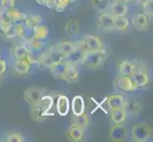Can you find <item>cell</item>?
<instances>
[{
	"label": "cell",
	"instance_id": "e0dca14e",
	"mask_svg": "<svg viewBox=\"0 0 153 142\" xmlns=\"http://www.w3.org/2000/svg\"><path fill=\"white\" fill-rule=\"evenodd\" d=\"M126 98L121 94H113L107 99V105L109 110L122 108L125 106Z\"/></svg>",
	"mask_w": 153,
	"mask_h": 142
},
{
	"label": "cell",
	"instance_id": "f546056e",
	"mask_svg": "<svg viewBox=\"0 0 153 142\" xmlns=\"http://www.w3.org/2000/svg\"><path fill=\"white\" fill-rule=\"evenodd\" d=\"M13 22L10 19L9 15L7 13V10H3L0 9V30L3 33L7 31V29L12 26Z\"/></svg>",
	"mask_w": 153,
	"mask_h": 142
},
{
	"label": "cell",
	"instance_id": "7402d4cb",
	"mask_svg": "<svg viewBox=\"0 0 153 142\" xmlns=\"http://www.w3.org/2000/svg\"><path fill=\"white\" fill-rule=\"evenodd\" d=\"M132 79L135 82V85L140 87H144L149 85V76L147 74V71H143V70H136L134 75L132 76Z\"/></svg>",
	"mask_w": 153,
	"mask_h": 142
},
{
	"label": "cell",
	"instance_id": "60d3db41",
	"mask_svg": "<svg viewBox=\"0 0 153 142\" xmlns=\"http://www.w3.org/2000/svg\"><path fill=\"white\" fill-rule=\"evenodd\" d=\"M116 1H118V2H122V3H125V4H128L130 0H116Z\"/></svg>",
	"mask_w": 153,
	"mask_h": 142
},
{
	"label": "cell",
	"instance_id": "9a60e30c",
	"mask_svg": "<svg viewBox=\"0 0 153 142\" xmlns=\"http://www.w3.org/2000/svg\"><path fill=\"white\" fill-rule=\"evenodd\" d=\"M67 67H68V64L63 60V61L56 63L53 65H51L49 69L51 71V74L52 75V77L58 79V80H64Z\"/></svg>",
	"mask_w": 153,
	"mask_h": 142
},
{
	"label": "cell",
	"instance_id": "6da1fadb",
	"mask_svg": "<svg viewBox=\"0 0 153 142\" xmlns=\"http://www.w3.org/2000/svg\"><path fill=\"white\" fill-rule=\"evenodd\" d=\"M30 106V116L31 119L36 122H41L51 115L50 111L53 107V98L45 94L37 102Z\"/></svg>",
	"mask_w": 153,
	"mask_h": 142
},
{
	"label": "cell",
	"instance_id": "30bf717a",
	"mask_svg": "<svg viewBox=\"0 0 153 142\" xmlns=\"http://www.w3.org/2000/svg\"><path fill=\"white\" fill-rule=\"evenodd\" d=\"M128 10V5L114 0L113 2L109 4L108 13L111 14L113 17H123L126 15Z\"/></svg>",
	"mask_w": 153,
	"mask_h": 142
},
{
	"label": "cell",
	"instance_id": "9c48e42d",
	"mask_svg": "<svg viewBox=\"0 0 153 142\" xmlns=\"http://www.w3.org/2000/svg\"><path fill=\"white\" fill-rule=\"evenodd\" d=\"M116 86H117L120 90L124 92H133L138 89V86L135 85L132 77H124L119 76L115 81Z\"/></svg>",
	"mask_w": 153,
	"mask_h": 142
},
{
	"label": "cell",
	"instance_id": "ac0fdd59",
	"mask_svg": "<svg viewBox=\"0 0 153 142\" xmlns=\"http://www.w3.org/2000/svg\"><path fill=\"white\" fill-rule=\"evenodd\" d=\"M84 133H85V129L80 127L77 125H72L68 129L67 132V138L70 141L72 142H78L81 141L84 138Z\"/></svg>",
	"mask_w": 153,
	"mask_h": 142
},
{
	"label": "cell",
	"instance_id": "f1b7e54d",
	"mask_svg": "<svg viewBox=\"0 0 153 142\" xmlns=\"http://www.w3.org/2000/svg\"><path fill=\"white\" fill-rule=\"evenodd\" d=\"M29 51H30V49L27 45L20 44V45H17L16 46H14V49L13 50V55L15 58V60L25 59L26 56L28 55Z\"/></svg>",
	"mask_w": 153,
	"mask_h": 142
},
{
	"label": "cell",
	"instance_id": "ab89813d",
	"mask_svg": "<svg viewBox=\"0 0 153 142\" xmlns=\"http://www.w3.org/2000/svg\"><path fill=\"white\" fill-rule=\"evenodd\" d=\"M135 1H136V3H138V4L142 5V4H144L145 2H146L147 0H135Z\"/></svg>",
	"mask_w": 153,
	"mask_h": 142
},
{
	"label": "cell",
	"instance_id": "5b68a950",
	"mask_svg": "<svg viewBox=\"0 0 153 142\" xmlns=\"http://www.w3.org/2000/svg\"><path fill=\"white\" fill-rule=\"evenodd\" d=\"M64 56H63L61 53H59L54 47H51V49H49L48 51L43 52L39 55L38 58V64L43 65L44 67L50 68L51 65H53L56 63L63 61L64 60Z\"/></svg>",
	"mask_w": 153,
	"mask_h": 142
},
{
	"label": "cell",
	"instance_id": "d6986e66",
	"mask_svg": "<svg viewBox=\"0 0 153 142\" xmlns=\"http://www.w3.org/2000/svg\"><path fill=\"white\" fill-rule=\"evenodd\" d=\"M71 109L72 111L73 115H80L85 113V109H86V104H85V99L80 95H77L74 96L71 101Z\"/></svg>",
	"mask_w": 153,
	"mask_h": 142
},
{
	"label": "cell",
	"instance_id": "52a82bcc",
	"mask_svg": "<svg viewBox=\"0 0 153 142\" xmlns=\"http://www.w3.org/2000/svg\"><path fill=\"white\" fill-rule=\"evenodd\" d=\"M128 131L124 123L114 124L109 131V138L113 141L122 142L128 138Z\"/></svg>",
	"mask_w": 153,
	"mask_h": 142
},
{
	"label": "cell",
	"instance_id": "ffe728a7",
	"mask_svg": "<svg viewBox=\"0 0 153 142\" xmlns=\"http://www.w3.org/2000/svg\"><path fill=\"white\" fill-rule=\"evenodd\" d=\"M109 116H110V119H111V121L114 124L124 123L126 118H128V115H126V112L124 107L109 110Z\"/></svg>",
	"mask_w": 153,
	"mask_h": 142
},
{
	"label": "cell",
	"instance_id": "b9f144b4",
	"mask_svg": "<svg viewBox=\"0 0 153 142\" xmlns=\"http://www.w3.org/2000/svg\"><path fill=\"white\" fill-rule=\"evenodd\" d=\"M70 1H71V2H74V1H75V0H70Z\"/></svg>",
	"mask_w": 153,
	"mask_h": 142
},
{
	"label": "cell",
	"instance_id": "4316f807",
	"mask_svg": "<svg viewBox=\"0 0 153 142\" xmlns=\"http://www.w3.org/2000/svg\"><path fill=\"white\" fill-rule=\"evenodd\" d=\"M130 24L128 18L123 17H114V30L120 32H126L129 29Z\"/></svg>",
	"mask_w": 153,
	"mask_h": 142
},
{
	"label": "cell",
	"instance_id": "603a6c76",
	"mask_svg": "<svg viewBox=\"0 0 153 142\" xmlns=\"http://www.w3.org/2000/svg\"><path fill=\"white\" fill-rule=\"evenodd\" d=\"M79 78H80V74H79L78 65H68L64 80L68 82H75L79 81Z\"/></svg>",
	"mask_w": 153,
	"mask_h": 142
},
{
	"label": "cell",
	"instance_id": "8992f818",
	"mask_svg": "<svg viewBox=\"0 0 153 142\" xmlns=\"http://www.w3.org/2000/svg\"><path fill=\"white\" fill-rule=\"evenodd\" d=\"M46 93L43 88L37 87V86H33V87H29L28 89H26L23 97H24V99L26 101V102L29 103L30 105H33L37 102Z\"/></svg>",
	"mask_w": 153,
	"mask_h": 142
},
{
	"label": "cell",
	"instance_id": "3957f363",
	"mask_svg": "<svg viewBox=\"0 0 153 142\" xmlns=\"http://www.w3.org/2000/svg\"><path fill=\"white\" fill-rule=\"evenodd\" d=\"M75 46L79 47L84 52H91V51H96L103 49L105 46L101 38L96 35L92 34H87L82 39H80L78 42H76Z\"/></svg>",
	"mask_w": 153,
	"mask_h": 142
},
{
	"label": "cell",
	"instance_id": "ba28073f",
	"mask_svg": "<svg viewBox=\"0 0 153 142\" xmlns=\"http://www.w3.org/2000/svg\"><path fill=\"white\" fill-rule=\"evenodd\" d=\"M98 27L104 32H110L114 30V17L107 13H100L98 17Z\"/></svg>",
	"mask_w": 153,
	"mask_h": 142
},
{
	"label": "cell",
	"instance_id": "8d00e7d4",
	"mask_svg": "<svg viewBox=\"0 0 153 142\" xmlns=\"http://www.w3.org/2000/svg\"><path fill=\"white\" fill-rule=\"evenodd\" d=\"M15 0H0V9L3 10H9L14 8Z\"/></svg>",
	"mask_w": 153,
	"mask_h": 142
},
{
	"label": "cell",
	"instance_id": "d6a6232c",
	"mask_svg": "<svg viewBox=\"0 0 153 142\" xmlns=\"http://www.w3.org/2000/svg\"><path fill=\"white\" fill-rule=\"evenodd\" d=\"M71 2L70 0H53L52 2V9L57 13H64Z\"/></svg>",
	"mask_w": 153,
	"mask_h": 142
},
{
	"label": "cell",
	"instance_id": "836d02e7",
	"mask_svg": "<svg viewBox=\"0 0 153 142\" xmlns=\"http://www.w3.org/2000/svg\"><path fill=\"white\" fill-rule=\"evenodd\" d=\"M142 8H143V13L151 19L153 16V0H147L146 2L142 4Z\"/></svg>",
	"mask_w": 153,
	"mask_h": 142
},
{
	"label": "cell",
	"instance_id": "4dcf8cb0",
	"mask_svg": "<svg viewBox=\"0 0 153 142\" xmlns=\"http://www.w3.org/2000/svg\"><path fill=\"white\" fill-rule=\"evenodd\" d=\"M109 0H91V5L93 9L99 13H107L109 7Z\"/></svg>",
	"mask_w": 153,
	"mask_h": 142
},
{
	"label": "cell",
	"instance_id": "f35d334b",
	"mask_svg": "<svg viewBox=\"0 0 153 142\" xmlns=\"http://www.w3.org/2000/svg\"><path fill=\"white\" fill-rule=\"evenodd\" d=\"M7 71V63L5 60L0 59V77H2Z\"/></svg>",
	"mask_w": 153,
	"mask_h": 142
},
{
	"label": "cell",
	"instance_id": "83f0119b",
	"mask_svg": "<svg viewBox=\"0 0 153 142\" xmlns=\"http://www.w3.org/2000/svg\"><path fill=\"white\" fill-rule=\"evenodd\" d=\"M71 124L72 125H77L80 127L86 129L89 125V118L86 113H83L80 115H73L71 118Z\"/></svg>",
	"mask_w": 153,
	"mask_h": 142
},
{
	"label": "cell",
	"instance_id": "5bb4252c",
	"mask_svg": "<svg viewBox=\"0 0 153 142\" xmlns=\"http://www.w3.org/2000/svg\"><path fill=\"white\" fill-rule=\"evenodd\" d=\"M71 109V102L70 99L65 95H60L57 98L56 102V111L62 117H65L68 114Z\"/></svg>",
	"mask_w": 153,
	"mask_h": 142
},
{
	"label": "cell",
	"instance_id": "d590c367",
	"mask_svg": "<svg viewBox=\"0 0 153 142\" xmlns=\"http://www.w3.org/2000/svg\"><path fill=\"white\" fill-rule=\"evenodd\" d=\"M27 19L30 22V24L33 26H37V25H40L43 23V18L40 14H37V13H33V14H30L27 16Z\"/></svg>",
	"mask_w": 153,
	"mask_h": 142
},
{
	"label": "cell",
	"instance_id": "44dd1931",
	"mask_svg": "<svg viewBox=\"0 0 153 142\" xmlns=\"http://www.w3.org/2000/svg\"><path fill=\"white\" fill-rule=\"evenodd\" d=\"M49 34H50V30L48 27L43 23L37 26H34L33 29V39L34 40L44 41L45 39H47Z\"/></svg>",
	"mask_w": 153,
	"mask_h": 142
},
{
	"label": "cell",
	"instance_id": "1f68e13d",
	"mask_svg": "<svg viewBox=\"0 0 153 142\" xmlns=\"http://www.w3.org/2000/svg\"><path fill=\"white\" fill-rule=\"evenodd\" d=\"M79 30V22L76 19H71L66 24L65 26V31L68 35L76 34Z\"/></svg>",
	"mask_w": 153,
	"mask_h": 142
},
{
	"label": "cell",
	"instance_id": "4fadbf2b",
	"mask_svg": "<svg viewBox=\"0 0 153 142\" xmlns=\"http://www.w3.org/2000/svg\"><path fill=\"white\" fill-rule=\"evenodd\" d=\"M84 56H85V52H84L83 50H81L79 47L75 46L74 49L64 58V61L67 63L68 65H79L82 64Z\"/></svg>",
	"mask_w": 153,
	"mask_h": 142
},
{
	"label": "cell",
	"instance_id": "2e32d148",
	"mask_svg": "<svg viewBox=\"0 0 153 142\" xmlns=\"http://www.w3.org/2000/svg\"><path fill=\"white\" fill-rule=\"evenodd\" d=\"M136 72V67L133 62L130 61H122L118 65L119 76L124 77H132Z\"/></svg>",
	"mask_w": 153,
	"mask_h": 142
},
{
	"label": "cell",
	"instance_id": "277c9868",
	"mask_svg": "<svg viewBox=\"0 0 153 142\" xmlns=\"http://www.w3.org/2000/svg\"><path fill=\"white\" fill-rule=\"evenodd\" d=\"M152 136V129L146 123L141 122L133 125L131 129V138L136 142H146Z\"/></svg>",
	"mask_w": 153,
	"mask_h": 142
},
{
	"label": "cell",
	"instance_id": "e575fe53",
	"mask_svg": "<svg viewBox=\"0 0 153 142\" xmlns=\"http://www.w3.org/2000/svg\"><path fill=\"white\" fill-rule=\"evenodd\" d=\"M6 141L8 142H24V135L19 132H13L6 135Z\"/></svg>",
	"mask_w": 153,
	"mask_h": 142
},
{
	"label": "cell",
	"instance_id": "7a4b0ae2",
	"mask_svg": "<svg viewBox=\"0 0 153 142\" xmlns=\"http://www.w3.org/2000/svg\"><path fill=\"white\" fill-rule=\"evenodd\" d=\"M108 52L105 47L96 51L86 52L82 65H86L89 69H98L99 67H101L104 65V63L108 59Z\"/></svg>",
	"mask_w": 153,
	"mask_h": 142
},
{
	"label": "cell",
	"instance_id": "cb8c5ba5",
	"mask_svg": "<svg viewBox=\"0 0 153 142\" xmlns=\"http://www.w3.org/2000/svg\"><path fill=\"white\" fill-rule=\"evenodd\" d=\"M53 47L59 52V53H61L63 56L66 57L68 54H70L71 52L74 49L75 44L72 43L71 41H63V42H60V43L56 44Z\"/></svg>",
	"mask_w": 153,
	"mask_h": 142
},
{
	"label": "cell",
	"instance_id": "74e56055",
	"mask_svg": "<svg viewBox=\"0 0 153 142\" xmlns=\"http://www.w3.org/2000/svg\"><path fill=\"white\" fill-rule=\"evenodd\" d=\"M37 4L41 5V6H46L50 9H52V2L53 0H35Z\"/></svg>",
	"mask_w": 153,
	"mask_h": 142
},
{
	"label": "cell",
	"instance_id": "484cf974",
	"mask_svg": "<svg viewBox=\"0 0 153 142\" xmlns=\"http://www.w3.org/2000/svg\"><path fill=\"white\" fill-rule=\"evenodd\" d=\"M7 13L13 23H23L25 19L28 16L25 13L21 12V10H18L14 8L7 10Z\"/></svg>",
	"mask_w": 153,
	"mask_h": 142
},
{
	"label": "cell",
	"instance_id": "8fae6325",
	"mask_svg": "<svg viewBox=\"0 0 153 142\" xmlns=\"http://www.w3.org/2000/svg\"><path fill=\"white\" fill-rule=\"evenodd\" d=\"M124 108L126 112V115L129 117H137L142 111V102L136 99H126Z\"/></svg>",
	"mask_w": 153,
	"mask_h": 142
},
{
	"label": "cell",
	"instance_id": "d4e9b609",
	"mask_svg": "<svg viewBox=\"0 0 153 142\" xmlns=\"http://www.w3.org/2000/svg\"><path fill=\"white\" fill-rule=\"evenodd\" d=\"M13 69L19 75H26L30 72V65L25 59L15 60L13 64Z\"/></svg>",
	"mask_w": 153,
	"mask_h": 142
},
{
	"label": "cell",
	"instance_id": "7c38bea8",
	"mask_svg": "<svg viewBox=\"0 0 153 142\" xmlns=\"http://www.w3.org/2000/svg\"><path fill=\"white\" fill-rule=\"evenodd\" d=\"M149 21L150 19L146 16L144 13H139L131 20V25L133 28L138 31H146L149 28Z\"/></svg>",
	"mask_w": 153,
	"mask_h": 142
}]
</instances>
